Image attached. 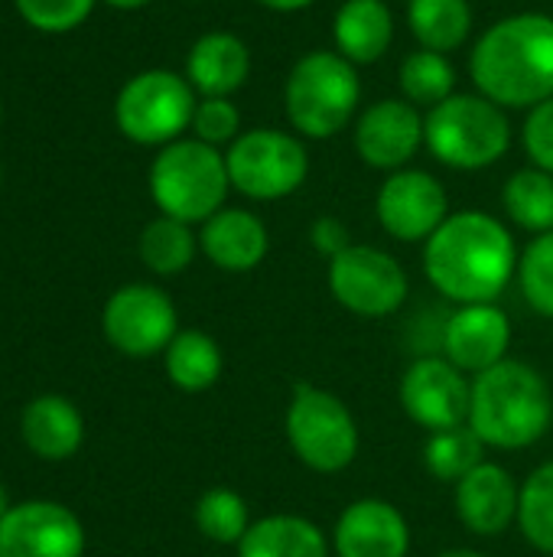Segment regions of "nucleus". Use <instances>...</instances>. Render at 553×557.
<instances>
[{"label":"nucleus","instance_id":"obj_40","mask_svg":"<svg viewBox=\"0 0 553 557\" xmlns=\"http://www.w3.org/2000/svg\"><path fill=\"white\" fill-rule=\"evenodd\" d=\"M437 557H486V555H479V552H466V548H460V552H443V555H437Z\"/></svg>","mask_w":553,"mask_h":557},{"label":"nucleus","instance_id":"obj_14","mask_svg":"<svg viewBox=\"0 0 553 557\" xmlns=\"http://www.w3.org/2000/svg\"><path fill=\"white\" fill-rule=\"evenodd\" d=\"M85 529L59 503H20L0 522V557H81Z\"/></svg>","mask_w":553,"mask_h":557},{"label":"nucleus","instance_id":"obj_15","mask_svg":"<svg viewBox=\"0 0 553 557\" xmlns=\"http://www.w3.org/2000/svg\"><path fill=\"white\" fill-rule=\"evenodd\" d=\"M424 144L420 108L407 98H381L355 121V150L375 170H404Z\"/></svg>","mask_w":553,"mask_h":557},{"label":"nucleus","instance_id":"obj_12","mask_svg":"<svg viewBox=\"0 0 553 557\" xmlns=\"http://www.w3.org/2000/svg\"><path fill=\"white\" fill-rule=\"evenodd\" d=\"M401 405L407 418L430 434L463 428L469 424L473 385L447 356H424L401 379Z\"/></svg>","mask_w":553,"mask_h":557},{"label":"nucleus","instance_id":"obj_1","mask_svg":"<svg viewBox=\"0 0 553 557\" xmlns=\"http://www.w3.org/2000/svg\"><path fill=\"white\" fill-rule=\"evenodd\" d=\"M512 232L489 212H453L424 245L430 284L453 304H495L518 274Z\"/></svg>","mask_w":553,"mask_h":557},{"label":"nucleus","instance_id":"obj_36","mask_svg":"<svg viewBox=\"0 0 553 557\" xmlns=\"http://www.w3.org/2000/svg\"><path fill=\"white\" fill-rule=\"evenodd\" d=\"M310 242H313V248L319 251V255H326L329 261L336 258V255H342L352 242H349V228L339 222V219H332V215H323V219H316L313 225H310Z\"/></svg>","mask_w":553,"mask_h":557},{"label":"nucleus","instance_id":"obj_35","mask_svg":"<svg viewBox=\"0 0 553 557\" xmlns=\"http://www.w3.org/2000/svg\"><path fill=\"white\" fill-rule=\"evenodd\" d=\"M521 140H525V153L531 157V163L553 176V98L531 108Z\"/></svg>","mask_w":553,"mask_h":557},{"label":"nucleus","instance_id":"obj_37","mask_svg":"<svg viewBox=\"0 0 553 557\" xmlns=\"http://www.w3.org/2000/svg\"><path fill=\"white\" fill-rule=\"evenodd\" d=\"M257 3L267 7V10H277V13H297V10H306L316 0H257Z\"/></svg>","mask_w":553,"mask_h":557},{"label":"nucleus","instance_id":"obj_3","mask_svg":"<svg viewBox=\"0 0 553 557\" xmlns=\"http://www.w3.org/2000/svg\"><path fill=\"white\" fill-rule=\"evenodd\" d=\"M551 418V388L535 366L505 359L476 375L469 428L482 437L486 447H531L548 434Z\"/></svg>","mask_w":553,"mask_h":557},{"label":"nucleus","instance_id":"obj_33","mask_svg":"<svg viewBox=\"0 0 553 557\" xmlns=\"http://www.w3.org/2000/svg\"><path fill=\"white\" fill-rule=\"evenodd\" d=\"M98 0H13L26 26L39 33H72L78 29Z\"/></svg>","mask_w":553,"mask_h":557},{"label":"nucleus","instance_id":"obj_20","mask_svg":"<svg viewBox=\"0 0 553 557\" xmlns=\"http://www.w3.org/2000/svg\"><path fill=\"white\" fill-rule=\"evenodd\" d=\"M202 255L222 271H251L264 261L271 238L264 222L248 209H218L202 222L199 232Z\"/></svg>","mask_w":553,"mask_h":557},{"label":"nucleus","instance_id":"obj_38","mask_svg":"<svg viewBox=\"0 0 553 557\" xmlns=\"http://www.w3.org/2000/svg\"><path fill=\"white\" fill-rule=\"evenodd\" d=\"M104 3L114 7V10H140V7H147L153 0H104Z\"/></svg>","mask_w":553,"mask_h":557},{"label":"nucleus","instance_id":"obj_41","mask_svg":"<svg viewBox=\"0 0 553 557\" xmlns=\"http://www.w3.org/2000/svg\"><path fill=\"white\" fill-rule=\"evenodd\" d=\"M0 117H3V108H0Z\"/></svg>","mask_w":553,"mask_h":557},{"label":"nucleus","instance_id":"obj_30","mask_svg":"<svg viewBox=\"0 0 553 557\" xmlns=\"http://www.w3.org/2000/svg\"><path fill=\"white\" fill-rule=\"evenodd\" d=\"M196 525L215 545H241L248 535V503L235 490H209L196 503Z\"/></svg>","mask_w":553,"mask_h":557},{"label":"nucleus","instance_id":"obj_5","mask_svg":"<svg viewBox=\"0 0 553 557\" xmlns=\"http://www.w3.org/2000/svg\"><path fill=\"white\" fill-rule=\"evenodd\" d=\"M231 189L228 163L218 147L192 137L160 147L150 163V196L156 209L186 225L212 219Z\"/></svg>","mask_w":553,"mask_h":557},{"label":"nucleus","instance_id":"obj_6","mask_svg":"<svg viewBox=\"0 0 553 557\" xmlns=\"http://www.w3.org/2000/svg\"><path fill=\"white\" fill-rule=\"evenodd\" d=\"M424 144L443 166L486 170L508 153L512 121L486 95L456 91L424 117Z\"/></svg>","mask_w":553,"mask_h":557},{"label":"nucleus","instance_id":"obj_22","mask_svg":"<svg viewBox=\"0 0 553 557\" xmlns=\"http://www.w3.org/2000/svg\"><path fill=\"white\" fill-rule=\"evenodd\" d=\"M26 447L42 460H68L85 441L78 408L62 395H39L26 405L20 421Z\"/></svg>","mask_w":553,"mask_h":557},{"label":"nucleus","instance_id":"obj_18","mask_svg":"<svg viewBox=\"0 0 553 557\" xmlns=\"http://www.w3.org/2000/svg\"><path fill=\"white\" fill-rule=\"evenodd\" d=\"M521 490L499 463H482L456 483V512L463 525L482 539L502 535L518 519Z\"/></svg>","mask_w":553,"mask_h":557},{"label":"nucleus","instance_id":"obj_4","mask_svg":"<svg viewBox=\"0 0 553 557\" xmlns=\"http://www.w3.org/2000/svg\"><path fill=\"white\" fill-rule=\"evenodd\" d=\"M359 101V69L336 49H316L297 59L284 85V111L290 127L313 140H329L349 127Z\"/></svg>","mask_w":553,"mask_h":557},{"label":"nucleus","instance_id":"obj_19","mask_svg":"<svg viewBox=\"0 0 553 557\" xmlns=\"http://www.w3.org/2000/svg\"><path fill=\"white\" fill-rule=\"evenodd\" d=\"M251 75V49L235 33H205L186 55V78L202 98H231Z\"/></svg>","mask_w":553,"mask_h":557},{"label":"nucleus","instance_id":"obj_31","mask_svg":"<svg viewBox=\"0 0 553 557\" xmlns=\"http://www.w3.org/2000/svg\"><path fill=\"white\" fill-rule=\"evenodd\" d=\"M518 525L538 552L553 555V460L538 467L525 480L521 503H518Z\"/></svg>","mask_w":553,"mask_h":557},{"label":"nucleus","instance_id":"obj_28","mask_svg":"<svg viewBox=\"0 0 553 557\" xmlns=\"http://www.w3.org/2000/svg\"><path fill=\"white\" fill-rule=\"evenodd\" d=\"M424 463H427V470L437 480L460 483L463 476H469L476 467L486 463V444H482V437L469 424L450 428V431H437V434L427 437Z\"/></svg>","mask_w":553,"mask_h":557},{"label":"nucleus","instance_id":"obj_34","mask_svg":"<svg viewBox=\"0 0 553 557\" xmlns=\"http://www.w3.org/2000/svg\"><path fill=\"white\" fill-rule=\"evenodd\" d=\"M192 131L199 140L212 147L231 144L241 134V111L235 108L231 98H202L192 114Z\"/></svg>","mask_w":553,"mask_h":557},{"label":"nucleus","instance_id":"obj_27","mask_svg":"<svg viewBox=\"0 0 553 557\" xmlns=\"http://www.w3.org/2000/svg\"><path fill=\"white\" fill-rule=\"evenodd\" d=\"M196 251H199V238L179 219L160 215L140 232V261L160 277H173L186 271Z\"/></svg>","mask_w":553,"mask_h":557},{"label":"nucleus","instance_id":"obj_25","mask_svg":"<svg viewBox=\"0 0 553 557\" xmlns=\"http://www.w3.org/2000/svg\"><path fill=\"white\" fill-rule=\"evenodd\" d=\"M166 375L183 392H205L222 375V349L209 333L186 330L166 346Z\"/></svg>","mask_w":553,"mask_h":557},{"label":"nucleus","instance_id":"obj_10","mask_svg":"<svg viewBox=\"0 0 553 557\" xmlns=\"http://www.w3.org/2000/svg\"><path fill=\"white\" fill-rule=\"evenodd\" d=\"M332 297L359 317H388L407 300V274L398 258L372 245H349L329 261Z\"/></svg>","mask_w":553,"mask_h":557},{"label":"nucleus","instance_id":"obj_29","mask_svg":"<svg viewBox=\"0 0 553 557\" xmlns=\"http://www.w3.org/2000/svg\"><path fill=\"white\" fill-rule=\"evenodd\" d=\"M401 91L417 108H437L450 95H456V69L443 52L414 49L401 62Z\"/></svg>","mask_w":553,"mask_h":557},{"label":"nucleus","instance_id":"obj_24","mask_svg":"<svg viewBox=\"0 0 553 557\" xmlns=\"http://www.w3.org/2000/svg\"><path fill=\"white\" fill-rule=\"evenodd\" d=\"M407 26L420 49L450 55L453 49L466 46L473 33V7L469 0H411Z\"/></svg>","mask_w":553,"mask_h":557},{"label":"nucleus","instance_id":"obj_11","mask_svg":"<svg viewBox=\"0 0 553 557\" xmlns=\"http://www.w3.org/2000/svg\"><path fill=\"white\" fill-rule=\"evenodd\" d=\"M101 323L108 343L130 359L166 352L179 333L173 300L153 284H127L114 290L104 304Z\"/></svg>","mask_w":553,"mask_h":557},{"label":"nucleus","instance_id":"obj_21","mask_svg":"<svg viewBox=\"0 0 553 557\" xmlns=\"http://www.w3.org/2000/svg\"><path fill=\"white\" fill-rule=\"evenodd\" d=\"M332 39L352 65H372L391 49L394 13L385 0H345L332 20Z\"/></svg>","mask_w":553,"mask_h":557},{"label":"nucleus","instance_id":"obj_32","mask_svg":"<svg viewBox=\"0 0 553 557\" xmlns=\"http://www.w3.org/2000/svg\"><path fill=\"white\" fill-rule=\"evenodd\" d=\"M518 281L531 310L553 320V232L535 235V242L525 248L518 261Z\"/></svg>","mask_w":553,"mask_h":557},{"label":"nucleus","instance_id":"obj_39","mask_svg":"<svg viewBox=\"0 0 553 557\" xmlns=\"http://www.w3.org/2000/svg\"><path fill=\"white\" fill-rule=\"evenodd\" d=\"M13 506H10V499H7V490H3V483H0V522L7 519V512H10Z\"/></svg>","mask_w":553,"mask_h":557},{"label":"nucleus","instance_id":"obj_17","mask_svg":"<svg viewBox=\"0 0 553 557\" xmlns=\"http://www.w3.org/2000/svg\"><path fill=\"white\" fill-rule=\"evenodd\" d=\"M332 548L339 557H407L411 532L391 503L359 499L339 516Z\"/></svg>","mask_w":553,"mask_h":557},{"label":"nucleus","instance_id":"obj_16","mask_svg":"<svg viewBox=\"0 0 553 557\" xmlns=\"http://www.w3.org/2000/svg\"><path fill=\"white\" fill-rule=\"evenodd\" d=\"M512 346V323L495 304H466L443 326V352L463 372H486L505 362Z\"/></svg>","mask_w":553,"mask_h":557},{"label":"nucleus","instance_id":"obj_26","mask_svg":"<svg viewBox=\"0 0 553 557\" xmlns=\"http://www.w3.org/2000/svg\"><path fill=\"white\" fill-rule=\"evenodd\" d=\"M502 206L518 228L535 235L553 232V176L538 166L512 173L502 189Z\"/></svg>","mask_w":553,"mask_h":557},{"label":"nucleus","instance_id":"obj_7","mask_svg":"<svg viewBox=\"0 0 553 557\" xmlns=\"http://www.w3.org/2000/svg\"><path fill=\"white\" fill-rule=\"evenodd\" d=\"M196 88L186 75L169 69L137 72L114 101L117 131L140 147H166L192 127L196 114Z\"/></svg>","mask_w":553,"mask_h":557},{"label":"nucleus","instance_id":"obj_13","mask_svg":"<svg viewBox=\"0 0 553 557\" xmlns=\"http://www.w3.org/2000/svg\"><path fill=\"white\" fill-rule=\"evenodd\" d=\"M381 228L398 242H427L450 215L443 183L427 170H394L375 199Z\"/></svg>","mask_w":553,"mask_h":557},{"label":"nucleus","instance_id":"obj_23","mask_svg":"<svg viewBox=\"0 0 553 557\" xmlns=\"http://www.w3.org/2000/svg\"><path fill=\"white\" fill-rule=\"evenodd\" d=\"M238 557H329V542L303 516H267L248 529Z\"/></svg>","mask_w":553,"mask_h":557},{"label":"nucleus","instance_id":"obj_9","mask_svg":"<svg viewBox=\"0 0 553 557\" xmlns=\"http://www.w3.org/2000/svg\"><path fill=\"white\" fill-rule=\"evenodd\" d=\"M287 441L310 470L339 473L359 454V424L332 392L303 382L287 408Z\"/></svg>","mask_w":553,"mask_h":557},{"label":"nucleus","instance_id":"obj_2","mask_svg":"<svg viewBox=\"0 0 553 557\" xmlns=\"http://www.w3.org/2000/svg\"><path fill=\"white\" fill-rule=\"evenodd\" d=\"M469 72L499 108H538L553 98V16L515 13L492 23L473 46Z\"/></svg>","mask_w":553,"mask_h":557},{"label":"nucleus","instance_id":"obj_8","mask_svg":"<svg viewBox=\"0 0 553 557\" xmlns=\"http://www.w3.org/2000/svg\"><path fill=\"white\" fill-rule=\"evenodd\" d=\"M231 189L248 199L274 202L297 193L310 176V153L300 137L277 127H254L238 134L225 150Z\"/></svg>","mask_w":553,"mask_h":557}]
</instances>
